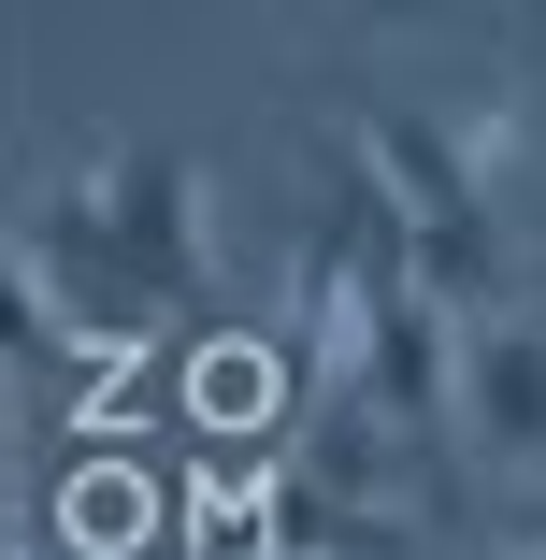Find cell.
Masks as SVG:
<instances>
[{
	"mask_svg": "<svg viewBox=\"0 0 546 560\" xmlns=\"http://www.w3.org/2000/svg\"><path fill=\"white\" fill-rule=\"evenodd\" d=\"M388 201H403V231H417V288L431 302H461L475 330L503 316V215H489V159H503V116H403V101H374V116L346 130Z\"/></svg>",
	"mask_w": 546,
	"mask_h": 560,
	"instance_id": "1",
	"label": "cell"
},
{
	"mask_svg": "<svg viewBox=\"0 0 546 560\" xmlns=\"http://www.w3.org/2000/svg\"><path fill=\"white\" fill-rule=\"evenodd\" d=\"M15 259H30V288L58 302V330L86 360H130V346H159V288L116 259V231H101V201L86 187H58V201H30V231H15Z\"/></svg>",
	"mask_w": 546,
	"mask_h": 560,
	"instance_id": "2",
	"label": "cell"
},
{
	"mask_svg": "<svg viewBox=\"0 0 546 560\" xmlns=\"http://www.w3.org/2000/svg\"><path fill=\"white\" fill-rule=\"evenodd\" d=\"M86 201H101V231H116V259L173 302V330L216 302V231H201V159H173V144H116L86 173Z\"/></svg>",
	"mask_w": 546,
	"mask_h": 560,
	"instance_id": "3",
	"label": "cell"
},
{
	"mask_svg": "<svg viewBox=\"0 0 546 560\" xmlns=\"http://www.w3.org/2000/svg\"><path fill=\"white\" fill-rule=\"evenodd\" d=\"M86 374H101V360L58 330V302L30 288V259H0V388H15L30 431H44V445H30V475H44V489H58V431L86 417Z\"/></svg>",
	"mask_w": 546,
	"mask_h": 560,
	"instance_id": "4",
	"label": "cell"
},
{
	"mask_svg": "<svg viewBox=\"0 0 546 560\" xmlns=\"http://www.w3.org/2000/svg\"><path fill=\"white\" fill-rule=\"evenodd\" d=\"M461 431L489 460H546V330L532 316H489L461 346Z\"/></svg>",
	"mask_w": 546,
	"mask_h": 560,
	"instance_id": "5",
	"label": "cell"
},
{
	"mask_svg": "<svg viewBox=\"0 0 546 560\" xmlns=\"http://www.w3.org/2000/svg\"><path fill=\"white\" fill-rule=\"evenodd\" d=\"M259 532H274V546H316V560H403V532H388L374 503H346V489H316L302 460L274 475V503H259Z\"/></svg>",
	"mask_w": 546,
	"mask_h": 560,
	"instance_id": "6",
	"label": "cell"
},
{
	"mask_svg": "<svg viewBox=\"0 0 546 560\" xmlns=\"http://www.w3.org/2000/svg\"><path fill=\"white\" fill-rule=\"evenodd\" d=\"M0 560H15V546H0Z\"/></svg>",
	"mask_w": 546,
	"mask_h": 560,
	"instance_id": "7",
	"label": "cell"
}]
</instances>
